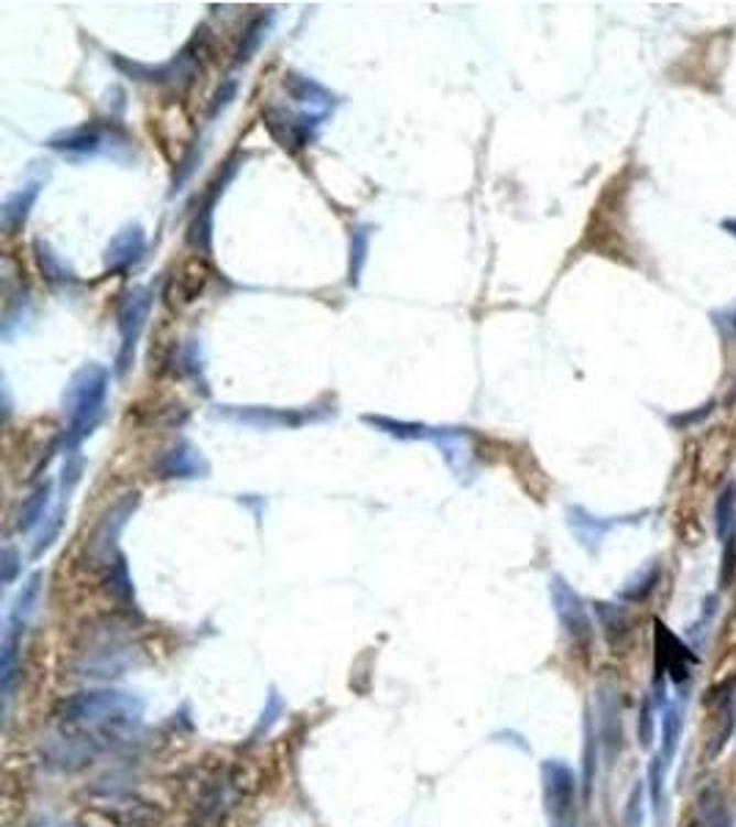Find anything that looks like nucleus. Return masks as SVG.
<instances>
[{
    "mask_svg": "<svg viewBox=\"0 0 736 827\" xmlns=\"http://www.w3.org/2000/svg\"><path fill=\"white\" fill-rule=\"evenodd\" d=\"M111 372L102 364H84L64 389V417H67V434H64V450L78 453L80 442L95 434L106 411Z\"/></svg>",
    "mask_w": 736,
    "mask_h": 827,
    "instance_id": "f257e3e1",
    "label": "nucleus"
},
{
    "mask_svg": "<svg viewBox=\"0 0 736 827\" xmlns=\"http://www.w3.org/2000/svg\"><path fill=\"white\" fill-rule=\"evenodd\" d=\"M144 698L125 689H86L64 700V720L100 728H133L144 717Z\"/></svg>",
    "mask_w": 736,
    "mask_h": 827,
    "instance_id": "f03ea898",
    "label": "nucleus"
},
{
    "mask_svg": "<svg viewBox=\"0 0 736 827\" xmlns=\"http://www.w3.org/2000/svg\"><path fill=\"white\" fill-rule=\"evenodd\" d=\"M141 494L139 491H128V494L119 497L106 513H102L100 524H97L95 535L89 538L86 546V566L91 568H108L119 557V535L128 527V522L133 519V513L139 511Z\"/></svg>",
    "mask_w": 736,
    "mask_h": 827,
    "instance_id": "7ed1b4c3",
    "label": "nucleus"
},
{
    "mask_svg": "<svg viewBox=\"0 0 736 827\" xmlns=\"http://www.w3.org/2000/svg\"><path fill=\"white\" fill-rule=\"evenodd\" d=\"M543 803H546L549 827L576 825V775L565 761L546 759L541 764Z\"/></svg>",
    "mask_w": 736,
    "mask_h": 827,
    "instance_id": "20e7f679",
    "label": "nucleus"
},
{
    "mask_svg": "<svg viewBox=\"0 0 736 827\" xmlns=\"http://www.w3.org/2000/svg\"><path fill=\"white\" fill-rule=\"evenodd\" d=\"M152 309V290L150 287H130L125 293L122 304L117 312V328H119V353H117V370L119 376L130 370L136 356V345H139L141 334H144L147 320H150Z\"/></svg>",
    "mask_w": 736,
    "mask_h": 827,
    "instance_id": "39448f33",
    "label": "nucleus"
},
{
    "mask_svg": "<svg viewBox=\"0 0 736 827\" xmlns=\"http://www.w3.org/2000/svg\"><path fill=\"white\" fill-rule=\"evenodd\" d=\"M246 157L243 155H232L227 163H224V168L218 172V177L213 179L210 185H207V194L202 196L199 207H196L194 213V221H191L188 227V246L194 251H199V254H210V246H213V216H216V205H218V196L227 191V185L232 183L235 174H238L240 163H243Z\"/></svg>",
    "mask_w": 736,
    "mask_h": 827,
    "instance_id": "423d86ee",
    "label": "nucleus"
},
{
    "mask_svg": "<svg viewBox=\"0 0 736 827\" xmlns=\"http://www.w3.org/2000/svg\"><path fill=\"white\" fill-rule=\"evenodd\" d=\"M262 119H266L268 133L277 139L279 146H284V150L290 152H299L317 139V130H321L326 113H293L288 111V108L271 106L266 108Z\"/></svg>",
    "mask_w": 736,
    "mask_h": 827,
    "instance_id": "0eeeda50",
    "label": "nucleus"
},
{
    "mask_svg": "<svg viewBox=\"0 0 736 827\" xmlns=\"http://www.w3.org/2000/svg\"><path fill=\"white\" fill-rule=\"evenodd\" d=\"M216 417L229 420V423L251 425V428H301L306 423L323 420L326 414L301 409H271V405H218Z\"/></svg>",
    "mask_w": 736,
    "mask_h": 827,
    "instance_id": "6e6552de",
    "label": "nucleus"
},
{
    "mask_svg": "<svg viewBox=\"0 0 736 827\" xmlns=\"http://www.w3.org/2000/svg\"><path fill=\"white\" fill-rule=\"evenodd\" d=\"M549 596H552L554 616H558L563 632L569 634L576 645L587 649L593 640V623L591 616H587L585 601L580 599V594H576L563 577H552L549 579Z\"/></svg>",
    "mask_w": 736,
    "mask_h": 827,
    "instance_id": "1a4fd4ad",
    "label": "nucleus"
},
{
    "mask_svg": "<svg viewBox=\"0 0 736 827\" xmlns=\"http://www.w3.org/2000/svg\"><path fill=\"white\" fill-rule=\"evenodd\" d=\"M598 748L607 764H615L624 748V726H620V700L613 684H598Z\"/></svg>",
    "mask_w": 736,
    "mask_h": 827,
    "instance_id": "9d476101",
    "label": "nucleus"
},
{
    "mask_svg": "<svg viewBox=\"0 0 736 827\" xmlns=\"http://www.w3.org/2000/svg\"><path fill=\"white\" fill-rule=\"evenodd\" d=\"M657 660L659 673L670 678L673 684H684L692 678V667H695V654L675 638L673 632L664 629V623L657 621Z\"/></svg>",
    "mask_w": 736,
    "mask_h": 827,
    "instance_id": "9b49d317",
    "label": "nucleus"
},
{
    "mask_svg": "<svg viewBox=\"0 0 736 827\" xmlns=\"http://www.w3.org/2000/svg\"><path fill=\"white\" fill-rule=\"evenodd\" d=\"M155 469L163 480H194V478H207L210 464L205 461L199 447H194L191 442H180V445H174L172 450L163 453Z\"/></svg>",
    "mask_w": 736,
    "mask_h": 827,
    "instance_id": "f8f14e48",
    "label": "nucleus"
},
{
    "mask_svg": "<svg viewBox=\"0 0 736 827\" xmlns=\"http://www.w3.org/2000/svg\"><path fill=\"white\" fill-rule=\"evenodd\" d=\"M147 251V232L141 224H128L111 238L106 249V271L122 273L133 268Z\"/></svg>",
    "mask_w": 736,
    "mask_h": 827,
    "instance_id": "ddd939ff",
    "label": "nucleus"
},
{
    "mask_svg": "<svg viewBox=\"0 0 736 827\" xmlns=\"http://www.w3.org/2000/svg\"><path fill=\"white\" fill-rule=\"evenodd\" d=\"M108 133L102 128H97L95 122L78 124V128L62 130V133L51 135L47 146L64 155H97V152L106 150Z\"/></svg>",
    "mask_w": 736,
    "mask_h": 827,
    "instance_id": "4468645a",
    "label": "nucleus"
},
{
    "mask_svg": "<svg viewBox=\"0 0 736 827\" xmlns=\"http://www.w3.org/2000/svg\"><path fill=\"white\" fill-rule=\"evenodd\" d=\"M42 574H31L29 579L23 583V588H20L18 599H14L12 610H9V618H7V634L3 638L9 640H23L25 629H29L31 618H34L36 612V605H40V596H42Z\"/></svg>",
    "mask_w": 736,
    "mask_h": 827,
    "instance_id": "2eb2a0df",
    "label": "nucleus"
},
{
    "mask_svg": "<svg viewBox=\"0 0 736 827\" xmlns=\"http://www.w3.org/2000/svg\"><path fill=\"white\" fill-rule=\"evenodd\" d=\"M207 282H210V271L205 268V262H188L185 268H180V273H174L172 287H169V301L180 306L194 304V301L205 293Z\"/></svg>",
    "mask_w": 736,
    "mask_h": 827,
    "instance_id": "dca6fc26",
    "label": "nucleus"
},
{
    "mask_svg": "<svg viewBox=\"0 0 736 827\" xmlns=\"http://www.w3.org/2000/svg\"><path fill=\"white\" fill-rule=\"evenodd\" d=\"M367 425H372L376 431H381V434L387 436H394V439L400 442H436L444 436V428H431V425H422V423H405V420H392V417H383V414H365Z\"/></svg>",
    "mask_w": 736,
    "mask_h": 827,
    "instance_id": "f3484780",
    "label": "nucleus"
},
{
    "mask_svg": "<svg viewBox=\"0 0 736 827\" xmlns=\"http://www.w3.org/2000/svg\"><path fill=\"white\" fill-rule=\"evenodd\" d=\"M40 191H42V179H31V183H25L23 188H18L14 194L7 196V202H3V229H7V232L14 235L18 229L25 227V221H29L36 199H40Z\"/></svg>",
    "mask_w": 736,
    "mask_h": 827,
    "instance_id": "a211bd4d",
    "label": "nucleus"
},
{
    "mask_svg": "<svg viewBox=\"0 0 736 827\" xmlns=\"http://www.w3.org/2000/svg\"><path fill=\"white\" fill-rule=\"evenodd\" d=\"M692 827H730V810L717 786H706L697 794Z\"/></svg>",
    "mask_w": 736,
    "mask_h": 827,
    "instance_id": "6ab92c4d",
    "label": "nucleus"
},
{
    "mask_svg": "<svg viewBox=\"0 0 736 827\" xmlns=\"http://www.w3.org/2000/svg\"><path fill=\"white\" fill-rule=\"evenodd\" d=\"M34 257H36V265H40L42 276H45L53 287H73V284H78V276H75L73 268H69L67 262L53 251L51 243H45V240H34Z\"/></svg>",
    "mask_w": 736,
    "mask_h": 827,
    "instance_id": "aec40b11",
    "label": "nucleus"
},
{
    "mask_svg": "<svg viewBox=\"0 0 736 827\" xmlns=\"http://www.w3.org/2000/svg\"><path fill=\"white\" fill-rule=\"evenodd\" d=\"M284 89H288L290 95H293V100H299L301 106L321 108L323 113H328V108H332L334 100H337L332 91L323 89L317 80L306 78V75H295V73L284 75Z\"/></svg>",
    "mask_w": 736,
    "mask_h": 827,
    "instance_id": "412c9836",
    "label": "nucleus"
},
{
    "mask_svg": "<svg viewBox=\"0 0 736 827\" xmlns=\"http://www.w3.org/2000/svg\"><path fill=\"white\" fill-rule=\"evenodd\" d=\"M51 500H53V480H45V483L36 486V489L31 491L29 500L20 505L18 533H31L36 524L47 522V508H51Z\"/></svg>",
    "mask_w": 736,
    "mask_h": 827,
    "instance_id": "4be33fe9",
    "label": "nucleus"
},
{
    "mask_svg": "<svg viewBox=\"0 0 736 827\" xmlns=\"http://www.w3.org/2000/svg\"><path fill=\"white\" fill-rule=\"evenodd\" d=\"M370 238H372V227H367V224H356V227H350V262H348L350 287H359L361 271H365L367 254H370Z\"/></svg>",
    "mask_w": 736,
    "mask_h": 827,
    "instance_id": "5701e85b",
    "label": "nucleus"
},
{
    "mask_svg": "<svg viewBox=\"0 0 736 827\" xmlns=\"http://www.w3.org/2000/svg\"><path fill=\"white\" fill-rule=\"evenodd\" d=\"M681 733H684V715H681L679 706L668 704L662 711V750H659V755H662V761L668 766L673 764Z\"/></svg>",
    "mask_w": 736,
    "mask_h": 827,
    "instance_id": "b1692460",
    "label": "nucleus"
},
{
    "mask_svg": "<svg viewBox=\"0 0 736 827\" xmlns=\"http://www.w3.org/2000/svg\"><path fill=\"white\" fill-rule=\"evenodd\" d=\"M106 585L113 596H117L119 605L125 607H136V590H133V579H130V568L125 555H119L111 566L106 568Z\"/></svg>",
    "mask_w": 736,
    "mask_h": 827,
    "instance_id": "393cba45",
    "label": "nucleus"
},
{
    "mask_svg": "<svg viewBox=\"0 0 736 827\" xmlns=\"http://www.w3.org/2000/svg\"><path fill=\"white\" fill-rule=\"evenodd\" d=\"M596 616L598 621H602L607 643L613 645V649H620L624 640L629 638V618H626V612L615 605H596Z\"/></svg>",
    "mask_w": 736,
    "mask_h": 827,
    "instance_id": "a878e982",
    "label": "nucleus"
},
{
    "mask_svg": "<svg viewBox=\"0 0 736 827\" xmlns=\"http://www.w3.org/2000/svg\"><path fill=\"white\" fill-rule=\"evenodd\" d=\"M271 23H273V12L260 14V18H257V20H251V25H249V29H246L243 40H240L238 53H235V64L251 62V56H255V53L260 51L262 42H266L268 31H271Z\"/></svg>",
    "mask_w": 736,
    "mask_h": 827,
    "instance_id": "bb28decb",
    "label": "nucleus"
},
{
    "mask_svg": "<svg viewBox=\"0 0 736 827\" xmlns=\"http://www.w3.org/2000/svg\"><path fill=\"white\" fill-rule=\"evenodd\" d=\"M569 524H571V530L576 533V538H580L585 546L598 544V541L604 538V530H607V524L596 522V519L587 516V513L580 511V508H571Z\"/></svg>",
    "mask_w": 736,
    "mask_h": 827,
    "instance_id": "cd10ccee",
    "label": "nucleus"
},
{
    "mask_svg": "<svg viewBox=\"0 0 736 827\" xmlns=\"http://www.w3.org/2000/svg\"><path fill=\"white\" fill-rule=\"evenodd\" d=\"M664 775H668V764L662 761V755H653L651 764H648V794H651V805L657 819H662L664 810Z\"/></svg>",
    "mask_w": 736,
    "mask_h": 827,
    "instance_id": "c85d7f7f",
    "label": "nucleus"
},
{
    "mask_svg": "<svg viewBox=\"0 0 736 827\" xmlns=\"http://www.w3.org/2000/svg\"><path fill=\"white\" fill-rule=\"evenodd\" d=\"M657 579H659V566L642 568V572L637 574L635 579H629V583H626V588L620 590V599H624V601H642L653 590Z\"/></svg>",
    "mask_w": 736,
    "mask_h": 827,
    "instance_id": "c756f323",
    "label": "nucleus"
},
{
    "mask_svg": "<svg viewBox=\"0 0 736 827\" xmlns=\"http://www.w3.org/2000/svg\"><path fill=\"white\" fill-rule=\"evenodd\" d=\"M598 739H596V731H593V720L587 717L585 720V777H582V788H585V797H591L593 792V781H596V764H598Z\"/></svg>",
    "mask_w": 736,
    "mask_h": 827,
    "instance_id": "7c9ffc66",
    "label": "nucleus"
},
{
    "mask_svg": "<svg viewBox=\"0 0 736 827\" xmlns=\"http://www.w3.org/2000/svg\"><path fill=\"white\" fill-rule=\"evenodd\" d=\"M646 821V781H637L631 786L629 799L624 808V825L626 827H642Z\"/></svg>",
    "mask_w": 736,
    "mask_h": 827,
    "instance_id": "2f4dec72",
    "label": "nucleus"
},
{
    "mask_svg": "<svg viewBox=\"0 0 736 827\" xmlns=\"http://www.w3.org/2000/svg\"><path fill=\"white\" fill-rule=\"evenodd\" d=\"M279 715H284V700H282V695L277 693V689H271V695H268L266 711H262L260 722H257V728H255V733H251V737L260 739L262 733H268V728H271L273 722L279 720Z\"/></svg>",
    "mask_w": 736,
    "mask_h": 827,
    "instance_id": "473e14b6",
    "label": "nucleus"
},
{
    "mask_svg": "<svg viewBox=\"0 0 736 827\" xmlns=\"http://www.w3.org/2000/svg\"><path fill=\"white\" fill-rule=\"evenodd\" d=\"M637 737H640L642 748H651L653 744V700L642 698L640 706V720H637Z\"/></svg>",
    "mask_w": 736,
    "mask_h": 827,
    "instance_id": "72a5a7b5",
    "label": "nucleus"
},
{
    "mask_svg": "<svg viewBox=\"0 0 736 827\" xmlns=\"http://www.w3.org/2000/svg\"><path fill=\"white\" fill-rule=\"evenodd\" d=\"M235 95H238V80H227V84H221V89H218L216 97H213V106H210V113H207V119H216L218 113L227 111V108L232 106Z\"/></svg>",
    "mask_w": 736,
    "mask_h": 827,
    "instance_id": "f704fd0d",
    "label": "nucleus"
},
{
    "mask_svg": "<svg viewBox=\"0 0 736 827\" xmlns=\"http://www.w3.org/2000/svg\"><path fill=\"white\" fill-rule=\"evenodd\" d=\"M20 574V552L14 546H7L3 555H0V577H3V585H12Z\"/></svg>",
    "mask_w": 736,
    "mask_h": 827,
    "instance_id": "c9c22d12",
    "label": "nucleus"
}]
</instances>
